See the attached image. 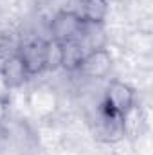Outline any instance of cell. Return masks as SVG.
Here are the masks:
<instances>
[{
    "mask_svg": "<svg viewBox=\"0 0 153 155\" xmlns=\"http://www.w3.org/2000/svg\"><path fill=\"white\" fill-rule=\"evenodd\" d=\"M86 56L85 47L79 43V40H67L61 41V69L65 71H77L79 63Z\"/></svg>",
    "mask_w": 153,
    "mask_h": 155,
    "instance_id": "52a82bcc",
    "label": "cell"
},
{
    "mask_svg": "<svg viewBox=\"0 0 153 155\" xmlns=\"http://www.w3.org/2000/svg\"><path fill=\"white\" fill-rule=\"evenodd\" d=\"M81 18L86 22L105 24L108 15V2L106 0H81Z\"/></svg>",
    "mask_w": 153,
    "mask_h": 155,
    "instance_id": "ba28073f",
    "label": "cell"
},
{
    "mask_svg": "<svg viewBox=\"0 0 153 155\" xmlns=\"http://www.w3.org/2000/svg\"><path fill=\"white\" fill-rule=\"evenodd\" d=\"M105 103L117 114L126 116L130 110L135 108V92L130 85L122 81H112L106 88Z\"/></svg>",
    "mask_w": 153,
    "mask_h": 155,
    "instance_id": "3957f363",
    "label": "cell"
},
{
    "mask_svg": "<svg viewBox=\"0 0 153 155\" xmlns=\"http://www.w3.org/2000/svg\"><path fill=\"white\" fill-rule=\"evenodd\" d=\"M45 71H58L61 69V43L56 40H47V58H45Z\"/></svg>",
    "mask_w": 153,
    "mask_h": 155,
    "instance_id": "9c48e42d",
    "label": "cell"
},
{
    "mask_svg": "<svg viewBox=\"0 0 153 155\" xmlns=\"http://www.w3.org/2000/svg\"><path fill=\"white\" fill-rule=\"evenodd\" d=\"M112 65H114V60H112L110 51H106V49H97V51L88 52V54L83 58V61L79 63L77 71L86 78L101 79V78H105L110 71H112Z\"/></svg>",
    "mask_w": 153,
    "mask_h": 155,
    "instance_id": "277c9868",
    "label": "cell"
},
{
    "mask_svg": "<svg viewBox=\"0 0 153 155\" xmlns=\"http://www.w3.org/2000/svg\"><path fill=\"white\" fill-rule=\"evenodd\" d=\"M0 74H2L4 83H5L7 87H11V88L24 85V81L27 79L29 74H27V71H25V67H24V61H22L18 51L13 52V54H9V56H5V58L2 60Z\"/></svg>",
    "mask_w": 153,
    "mask_h": 155,
    "instance_id": "5b68a950",
    "label": "cell"
},
{
    "mask_svg": "<svg viewBox=\"0 0 153 155\" xmlns=\"http://www.w3.org/2000/svg\"><path fill=\"white\" fill-rule=\"evenodd\" d=\"M77 40L85 47L86 54L92 52V51H97V49H105V43H106L105 25L103 24H96V22L83 20V25H81L79 35H77Z\"/></svg>",
    "mask_w": 153,
    "mask_h": 155,
    "instance_id": "8992f818",
    "label": "cell"
},
{
    "mask_svg": "<svg viewBox=\"0 0 153 155\" xmlns=\"http://www.w3.org/2000/svg\"><path fill=\"white\" fill-rule=\"evenodd\" d=\"M83 25V18L76 11H58L50 20V38L56 41H67V40L77 38Z\"/></svg>",
    "mask_w": 153,
    "mask_h": 155,
    "instance_id": "7a4b0ae2",
    "label": "cell"
},
{
    "mask_svg": "<svg viewBox=\"0 0 153 155\" xmlns=\"http://www.w3.org/2000/svg\"><path fill=\"white\" fill-rule=\"evenodd\" d=\"M5 117V105H4V101L0 99V121Z\"/></svg>",
    "mask_w": 153,
    "mask_h": 155,
    "instance_id": "30bf717a",
    "label": "cell"
},
{
    "mask_svg": "<svg viewBox=\"0 0 153 155\" xmlns=\"http://www.w3.org/2000/svg\"><path fill=\"white\" fill-rule=\"evenodd\" d=\"M18 54L24 61V67L29 76L41 74L45 67V58H47V40L43 38H31L25 40L22 45H18Z\"/></svg>",
    "mask_w": 153,
    "mask_h": 155,
    "instance_id": "6da1fadb",
    "label": "cell"
}]
</instances>
